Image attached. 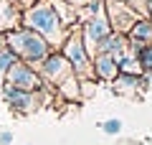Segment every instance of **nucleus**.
Instances as JSON below:
<instances>
[{
	"mask_svg": "<svg viewBox=\"0 0 152 145\" xmlns=\"http://www.w3.org/2000/svg\"><path fill=\"white\" fill-rule=\"evenodd\" d=\"M3 84L13 87V89H23V92H38V89H43V87H46L43 79H41V74L36 71V66L26 64V61H20V59L8 69Z\"/></svg>",
	"mask_w": 152,
	"mask_h": 145,
	"instance_id": "39448f33",
	"label": "nucleus"
},
{
	"mask_svg": "<svg viewBox=\"0 0 152 145\" xmlns=\"http://www.w3.org/2000/svg\"><path fill=\"white\" fill-rule=\"evenodd\" d=\"M56 94L64 97L66 102H81V87H79V76L69 74L58 87H56Z\"/></svg>",
	"mask_w": 152,
	"mask_h": 145,
	"instance_id": "2eb2a0df",
	"label": "nucleus"
},
{
	"mask_svg": "<svg viewBox=\"0 0 152 145\" xmlns=\"http://www.w3.org/2000/svg\"><path fill=\"white\" fill-rule=\"evenodd\" d=\"M66 3H71V5H79V8H81V5H86V3H91V0H66Z\"/></svg>",
	"mask_w": 152,
	"mask_h": 145,
	"instance_id": "5701e85b",
	"label": "nucleus"
},
{
	"mask_svg": "<svg viewBox=\"0 0 152 145\" xmlns=\"http://www.w3.org/2000/svg\"><path fill=\"white\" fill-rule=\"evenodd\" d=\"M3 48H8V38H5V33H0V51Z\"/></svg>",
	"mask_w": 152,
	"mask_h": 145,
	"instance_id": "b1692460",
	"label": "nucleus"
},
{
	"mask_svg": "<svg viewBox=\"0 0 152 145\" xmlns=\"http://www.w3.org/2000/svg\"><path fill=\"white\" fill-rule=\"evenodd\" d=\"M5 38H8V48H10L20 61H26V64H31V66L41 64V61L53 51L51 43L46 41L41 33L31 31V28H26V26H20V28H15V31L5 33Z\"/></svg>",
	"mask_w": 152,
	"mask_h": 145,
	"instance_id": "f03ea898",
	"label": "nucleus"
},
{
	"mask_svg": "<svg viewBox=\"0 0 152 145\" xmlns=\"http://www.w3.org/2000/svg\"><path fill=\"white\" fill-rule=\"evenodd\" d=\"M61 54L69 59L71 69L79 79H94V66H91V56H89L86 46H84V36H81V26L71 28L69 38L61 46Z\"/></svg>",
	"mask_w": 152,
	"mask_h": 145,
	"instance_id": "20e7f679",
	"label": "nucleus"
},
{
	"mask_svg": "<svg viewBox=\"0 0 152 145\" xmlns=\"http://www.w3.org/2000/svg\"><path fill=\"white\" fill-rule=\"evenodd\" d=\"M18 3H20V5H23V8H28V5H36L38 0H18Z\"/></svg>",
	"mask_w": 152,
	"mask_h": 145,
	"instance_id": "393cba45",
	"label": "nucleus"
},
{
	"mask_svg": "<svg viewBox=\"0 0 152 145\" xmlns=\"http://www.w3.org/2000/svg\"><path fill=\"white\" fill-rule=\"evenodd\" d=\"M91 66H94V79L96 81H107L112 84L119 74V66H117V56L112 54H96L91 56Z\"/></svg>",
	"mask_w": 152,
	"mask_h": 145,
	"instance_id": "9d476101",
	"label": "nucleus"
},
{
	"mask_svg": "<svg viewBox=\"0 0 152 145\" xmlns=\"http://www.w3.org/2000/svg\"><path fill=\"white\" fill-rule=\"evenodd\" d=\"M36 71L41 74V79H43V84H48V87H58L61 81L66 79L69 74H74V69H71V64H69V59H66L61 51H51L48 56H46L41 64H36Z\"/></svg>",
	"mask_w": 152,
	"mask_h": 145,
	"instance_id": "423d86ee",
	"label": "nucleus"
},
{
	"mask_svg": "<svg viewBox=\"0 0 152 145\" xmlns=\"http://www.w3.org/2000/svg\"><path fill=\"white\" fill-rule=\"evenodd\" d=\"M134 54H137V59H140L142 69H145V71H152V43H150V46H142L140 51H134Z\"/></svg>",
	"mask_w": 152,
	"mask_h": 145,
	"instance_id": "aec40b11",
	"label": "nucleus"
},
{
	"mask_svg": "<svg viewBox=\"0 0 152 145\" xmlns=\"http://www.w3.org/2000/svg\"><path fill=\"white\" fill-rule=\"evenodd\" d=\"M23 26L31 28V31H36V33H41V36L51 43L53 51H61L64 41L71 33V28H66L64 23H61L58 13L51 5V0H38L36 5H28L26 10H23Z\"/></svg>",
	"mask_w": 152,
	"mask_h": 145,
	"instance_id": "f257e3e1",
	"label": "nucleus"
},
{
	"mask_svg": "<svg viewBox=\"0 0 152 145\" xmlns=\"http://www.w3.org/2000/svg\"><path fill=\"white\" fill-rule=\"evenodd\" d=\"M127 38H129L132 54L140 51L142 46H150L152 43V18H140V21L132 26V31L127 33Z\"/></svg>",
	"mask_w": 152,
	"mask_h": 145,
	"instance_id": "9b49d317",
	"label": "nucleus"
},
{
	"mask_svg": "<svg viewBox=\"0 0 152 145\" xmlns=\"http://www.w3.org/2000/svg\"><path fill=\"white\" fill-rule=\"evenodd\" d=\"M15 61H18V56L13 54L10 48H3V51H0V84H3V79H5V74H8V69H10Z\"/></svg>",
	"mask_w": 152,
	"mask_h": 145,
	"instance_id": "f3484780",
	"label": "nucleus"
},
{
	"mask_svg": "<svg viewBox=\"0 0 152 145\" xmlns=\"http://www.w3.org/2000/svg\"><path fill=\"white\" fill-rule=\"evenodd\" d=\"M104 13H107V18H109L112 31L114 33H124V36L142 18L132 5H127V3H122V0H104Z\"/></svg>",
	"mask_w": 152,
	"mask_h": 145,
	"instance_id": "0eeeda50",
	"label": "nucleus"
},
{
	"mask_svg": "<svg viewBox=\"0 0 152 145\" xmlns=\"http://www.w3.org/2000/svg\"><path fill=\"white\" fill-rule=\"evenodd\" d=\"M99 127H102L104 135H109V138H117V135L122 132V127H124V122H122L119 117H109V120H104Z\"/></svg>",
	"mask_w": 152,
	"mask_h": 145,
	"instance_id": "a211bd4d",
	"label": "nucleus"
},
{
	"mask_svg": "<svg viewBox=\"0 0 152 145\" xmlns=\"http://www.w3.org/2000/svg\"><path fill=\"white\" fill-rule=\"evenodd\" d=\"M23 10L26 8L18 0H0V33H10L23 26Z\"/></svg>",
	"mask_w": 152,
	"mask_h": 145,
	"instance_id": "1a4fd4ad",
	"label": "nucleus"
},
{
	"mask_svg": "<svg viewBox=\"0 0 152 145\" xmlns=\"http://www.w3.org/2000/svg\"><path fill=\"white\" fill-rule=\"evenodd\" d=\"M13 140H15V135L10 130H0V145H13Z\"/></svg>",
	"mask_w": 152,
	"mask_h": 145,
	"instance_id": "4be33fe9",
	"label": "nucleus"
},
{
	"mask_svg": "<svg viewBox=\"0 0 152 145\" xmlns=\"http://www.w3.org/2000/svg\"><path fill=\"white\" fill-rule=\"evenodd\" d=\"M51 5H53L56 13H58L61 23H64L66 28L81 26V8L79 5H71V3H66V0H51Z\"/></svg>",
	"mask_w": 152,
	"mask_h": 145,
	"instance_id": "4468645a",
	"label": "nucleus"
},
{
	"mask_svg": "<svg viewBox=\"0 0 152 145\" xmlns=\"http://www.w3.org/2000/svg\"><path fill=\"white\" fill-rule=\"evenodd\" d=\"M117 66H119V74H129V76H142L145 74V69H142L137 54H132V48L117 59Z\"/></svg>",
	"mask_w": 152,
	"mask_h": 145,
	"instance_id": "dca6fc26",
	"label": "nucleus"
},
{
	"mask_svg": "<svg viewBox=\"0 0 152 145\" xmlns=\"http://www.w3.org/2000/svg\"><path fill=\"white\" fill-rule=\"evenodd\" d=\"M147 92L142 84V76H129V74H117V79L112 81L114 94H124V97H137V92Z\"/></svg>",
	"mask_w": 152,
	"mask_h": 145,
	"instance_id": "ddd939ff",
	"label": "nucleus"
},
{
	"mask_svg": "<svg viewBox=\"0 0 152 145\" xmlns=\"http://www.w3.org/2000/svg\"><path fill=\"white\" fill-rule=\"evenodd\" d=\"M109 33H112V26H109V18H107L104 10L81 23V36H84V46H86L89 56H96L99 43H102Z\"/></svg>",
	"mask_w": 152,
	"mask_h": 145,
	"instance_id": "6e6552de",
	"label": "nucleus"
},
{
	"mask_svg": "<svg viewBox=\"0 0 152 145\" xmlns=\"http://www.w3.org/2000/svg\"><path fill=\"white\" fill-rule=\"evenodd\" d=\"M96 84H99L96 79H79V87H81V102L89 99V97L96 92Z\"/></svg>",
	"mask_w": 152,
	"mask_h": 145,
	"instance_id": "412c9836",
	"label": "nucleus"
},
{
	"mask_svg": "<svg viewBox=\"0 0 152 145\" xmlns=\"http://www.w3.org/2000/svg\"><path fill=\"white\" fill-rule=\"evenodd\" d=\"M51 92H53V87H48V84H46L43 89H38V92H23V89H13V87H8V84H0V94H3L5 104L15 115L38 112V109L46 107V102L51 99Z\"/></svg>",
	"mask_w": 152,
	"mask_h": 145,
	"instance_id": "7ed1b4c3",
	"label": "nucleus"
},
{
	"mask_svg": "<svg viewBox=\"0 0 152 145\" xmlns=\"http://www.w3.org/2000/svg\"><path fill=\"white\" fill-rule=\"evenodd\" d=\"M127 51H129V38H127L124 33H114V31L109 33L96 48V54H112V56H117V59H119L122 54H127Z\"/></svg>",
	"mask_w": 152,
	"mask_h": 145,
	"instance_id": "f8f14e48",
	"label": "nucleus"
},
{
	"mask_svg": "<svg viewBox=\"0 0 152 145\" xmlns=\"http://www.w3.org/2000/svg\"><path fill=\"white\" fill-rule=\"evenodd\" d=\"M127 5H132L142 18H152V0H122Z\"/></svg>",
	"mask_w": 152,
	"mask_h": 145,
	"instance_id": "6ab92c4d",
	"label": "nucleus"
}]
</instances>
